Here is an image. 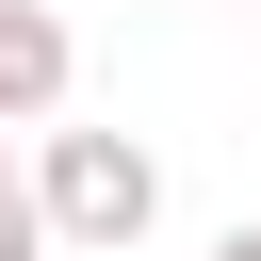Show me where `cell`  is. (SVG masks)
Instances as JSON below:
<instances>
[{
    "label": "cell",
    "mask_w": 261,
    "mask_h": 261,
    "mask_svg": "<svg viewBox=\"0 0 261 261\" xmlns=\"http://www.w3.org/2000/svg\"><path fill=\"white\" fill-rule=\"evenodd\" d=\"M245 16H261V0H245Z\"/></svg>",
    "instance_id": "8992f818"
},
{
    "label": "cell",
    "mask_w": 261,
    "mask_h": 261,
    "mask_svg": "<svg viewBox=\"0 0 261 261\" xmlns=\"http://www.w3.org/2000/svg\"><path fill=\"white\" fill-rule=\"evenodd\" d=\"M212 261H261V212H245V228H228V245H212Z\"/></svg>",
    "instance_id": "277c9868"
},
{
    "label": "cell",
    "mask_w": 261,
    "mask_h": 261,
    "mask_svg": "<svg viewBox=\"0 0 261 261\" xmlns=\"http://www.w3.org/2000/svg\"><path fill=\"white\" fill-rule=\"evenodd\" d=\"M65 82H82L65 16L49 0H0V130H65Z\"/></svg>",
    "instance_id": "7a4b0ae2"
},
{
    "label": "cell",
    "mask_w": 261,
    "mask_h": 261,
    "mask_svg": "<svg viewBox=\"0 0 261 261\" xmlns=\"http://www.w3.org/2000/svg\"><path fill=\"white\" fill-rule=\"evenodd\" d=\"M0 196H16V147H0Z\"/></svg>",
    "instance_id": "5b68a950"
},
{
    "label": "cell",
    "mask_w": 261,
    "mask_h": 261,
    "mask_svg": "<svg viewBox=\"0 0 261 261\" xmlns=\"http://www.w3.org/2000/svg\"><path fill=\"white\" fill-rule=\"evenodd\" d=\"M0 261H49V228H33V196H0Z\"/></svg>",
    "instance_id": "3957f363"
},
{
    "label": "cell",
    "mask_w": 261,
    "mask_h": 261,
    "mask_svg": "<svg viewBox=\"0 0 261 261\" xmlns=\"http://www.w3.org/2000/svg\"><path fill=\"white\" fill-rule=\"evenodd\" d=\"M33 228L49 245H82V261H130L147 228H163V163L130 147V130H33Z\"/></svg>",
    "instance_id": "6da1fadb"
}]
</instances>
